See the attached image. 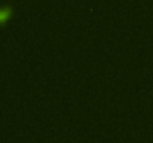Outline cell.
<instances>
[{"instance_id":"1","label":"cell","mask_w":153,"mask_h":143,"mask_svg":"<svg viewBox=\"0 0 153 143\" xmlns=\"http://www.w3.org/2000/svg\"><path fill=\"white\" fill-rule=\"evenodd\" d=\"M13 15V7L10 4L0 6V27H4Z\"/></svg>"}]
</instances>
